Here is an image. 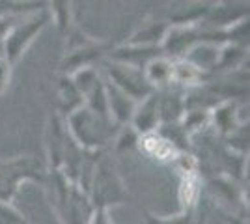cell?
Instances as JSON below:
<instances>
[{"instance_id": "1", "label": "cell", "mask_w": 250, "mask_h": 224, "mask_svg": "<svg viewBox=\"0 0 250 224\" xmlns=\"http://www.w3.org/2000/svg\"><path fill=\"white\" fill-rule=\"evenodd\" d=\"M146 146L149 151H153V153H157L161 159H165L167 157V153H170L172 151V148L168 146L167 142H163V140H157V139H147L146 140Z\"/></svg>"}]
</instances>
